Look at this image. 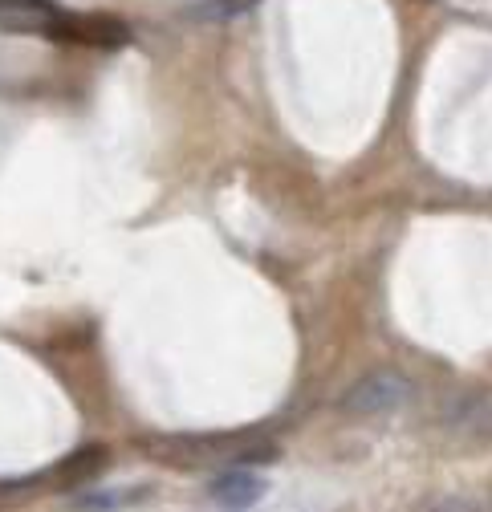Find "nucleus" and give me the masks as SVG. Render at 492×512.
<instances>
[{
	"mask_svg": "<svg viewBox=\"0 0 492 512\" xmlns=\"http://www.w3.org/2000/svg\"><path fill=\"white\" fill-rule=\"evenodd\" d=\"M407 399H411V382L399 370H375V374L358 378L354 387L342 395V411H350V415H387V411H399Z\"/></svg>",
	"mask_w": 492,
	"mask_h": 512,
	"instance_id": "f257e3e1",
	"label": "nucleus"
},
{
	"mask_svg": "<svg viewBox=\"0 0 492 512\" xmlns=\"http://www.w3.org/2000/svg\"><path fill=\"white\" fill-rule=\"evenodd\" d=\"M66 13L53 0H0V33L13 37H66Z\"/></svg>",
	"mask_w": 492,
	"mask_h": 512,
	"instance_id": "f03ea898",
	"label": "nucleus"
},
{
	"mask_svg": "<svg viewBox=\"0 0 492 512\" xmlns=\"http://www.w3.org/2000/svg\"><path fill=\"white\" fill-rule=\"evenodd\" d=\"M208 496H212V504H220L224 512H244V508H253V504L265 496V480L253 476V472H244V468H228L224 476L212 480Z\"/></svg>",
	"mask_w": 492,
	"mask_h": 512,
	"instance_id": "7ed1b4c3",
	"label": "nucleus"
},
{
	"mask_svg": "<svg viewBox=\"0 0 492 512\" xmlns=\"http://www.w3.org/2000/svg\"><path fill=\"white\" fill-rule=\"evenodd\" d=\"M257 9V0H212V5H200L196 17H208V21H232L240 13Z\"/></svg>",
	"mask_w": 492,
	"mask_h": 512,
	"instance_id": "20e7f679",
	"label": "nucleus"
},
{
	"mask_svg": "<svg viewBox=\"0 0 492 512\" xmlns=\"http://www.w3.org/2000/svg\"><path fill=\"white\" fill-rule=\"evenodd\" d=\"M147 492L135 488V492H94V496H78L74 504L78 508H118V504H131V500H143Z\"/></svg>",
	"mask_w": 492,
	"mask_h": 512,
	"instance_id": "39448f33",
	"label": "nucleus"
},
{
	"mask_svg": "<svg viewBox=\"0 0 492 512\" xmlns=\"http://www.w3.org/2000/svg\"><path fill=\"white\" fill-rule=\"evenodd\" d=\"M436 512H492L488 504H476V500H444Z\"/></svg>",
	"mask_w": 492,
	"mask_h": 512,
	"instance_id": "423d86ee",
	"label": "nucleus"
},
{
	"mask_svg": "<svg viewBox=\"0 0 492 512\" xmlns=\"http://www.w3.org/2000/svg\"><path fill=\"white\" fill-rule=\"evenodd\" d=\"M472 423H476L480 435H492V403H484V407L472 415Z\"/></svg>",
	"mask_w": 492,
	"mask_h": 512,
	"instance_id": "0eeeda50",
	"label": "nucleus"
}]
</instances>
